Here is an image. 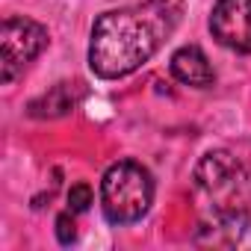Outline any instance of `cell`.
I'll list each match as a JSON object with an SVG mask.
<instances>
[{
    "mask_svg": "<svg viewBox=\"0 0 251 251\" xmlns=\"http://www.w3.org/2000/svg\"><path fill=\"white\" fill-rule=\"evenodd\" d=\"M180 0H142L98 15L89 39V68L100 80L139 71L166 45L180 21Z\"/></svg>",
    "mask_w": 251,
    "mask_h": 251,
    "instance_id": "1",
    "label": "cell"
},
{
    "mask_svg": "<svg viewBox=\"0 0 251 251\" xmlns=\"http://www.w3.org/2000/svg\"><path fill=\"white\" fill-rule=\"evenodd\" d=\"M154 204V177L136 160H118L103 172L100 207L109 225H133Z\"/></svg>",
    "mask_w": 251,
    "mask_h": 251,
    "instance_id": "2",
    "label": "cell"
},
{
    "mask_svg": "<svg viewBox=\"0 0 251 251\" xmlns=\"http://www.w3.org/2000/svg\"><path fill=\"white\" fill-rule=\"evenodd\" d=\"M195 186L216 213L245 210L251 204V172L227 151H210L195 169Z\"/></svg>",
    "mask_w": 251,
    "mask_h": 251,
    "instance_id": "3",
    "label": "cell"
},
{
    "mask_svg": "<svg viewBox=\"0 0 251 251\" xmlns=\"http://www.w3.org/2000/svg\"><path fill=\"white\" fill-rule=\"evenodd\" d=\"M48 27L33 18L12 15L0 24V68H3L0 80H3V86L24 74V68L48 48Z\"/></svg>",
    "mask_w": 251,
    "mask_h": 251,
    "instance_id": "4",
    "label": "cell"
},
{
    "mask_svg": "<svg viewBox=\"0 0 251 251\" xmlns=\"http://www.w3.org/2000/svg\"><path fill=\"white\" fill-rule=\"evenodd\" d=\"M210 33L222 48L251 53V0H216Z\"/></svg>",
    "mask_w": 251,
    "mask_h": 251,
    "instance_id": "5",
    "label": "cell"
},
{
    "mask_svg": "<svg viewBox=\"0 0 251 251\" xmlns=\"http://www.w3.org/2000/svg\"><path fill=\"white\" fill-rule=\"evenodd\" d=\"M172 77L183 86H192V89H210L216 83V71L207 59V53L195 45H183L172 53Z\"/></svg>",
    "mask_w": 251,
    "mask_h": 251,
    "instance_id": "6",
    "label": "cell"
},
{
    "mask_svg": "<svg viewBox=\"0 0 251 251\" xmlns=\"http://www.w3.org/2000/svg\"><path fill=\"white\" fill-rule=\"evenodd\" d=\"M210 236L213 245H225V248H251V216L245 210H233V213H216L210 225H204L201 236Z\"/></svg>",
    "mask_w": 251,
    "mask_h": 251,
    "instance_id": "7",
    "label": "cell"
},
{
    "mask_svg": "<svg viewBox=\"0 0 251 251\" xmlns=\"http://www.w3.org/2000/svg\"><path fill=\"white\" fill-rule=\"evenodd\" d=\"M80 98H83L80 83H56L50 92H45L36 100H30L27 112L33 118H59V115H68L77 106Z\"/></svg>",
    "mask_w": 251,
    "mask_h": 251,
    "instance_id": "8",
    "label": "cell"
},
{
    "mask_svg": "<svg viewBox=\"0 0 251 251\" xmlns=\"http://www.w3.org/2000/svg\"><path fill=\"white\" fill-rule=\"evenodd\" d=\"M92 207V186L89 183H77L68 189V210L71 213H86Z\"/></svg>",
    "mask_w": 251,
    "mask_h": 251,
    "instance_id": "9",
    "label": "cell"
},
{
    "mask_svg": "<svg viewBox=\"0 0 251 251\" xmlns=\"http://www.w3.org/2000/svg\"><path fill=\"white\" fill-rule=\"evenodd\" d=\"M56 239H59L62 245H71V242L77 239V230H74V213H71V210L56 216Z\"/></svg>",
    "mask_w": 251,
    "mask_h": 251,
    "instance_id": "10",
    "label": "cell"
}]
</instances>
